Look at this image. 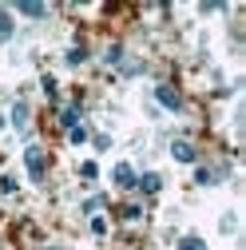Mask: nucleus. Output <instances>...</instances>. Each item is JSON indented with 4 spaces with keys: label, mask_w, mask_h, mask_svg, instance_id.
Segmentation results:
<instances>
[{
    "label": "nucleus",
    "mask_w": 246,
    "mask_h": 250,
    "mask_svg": "<svg viewBox=\"0 0 246 250\" xmlns=\"http://www.w3.org/2000/svg\"><path fill=\"white\" fill-rule=\"evenodd\" d=\"M24 163H28V175H32L36 183H44V167H48V163H44V151H40V147H28V151H24Z\"/></svg>",
    "instance_id": "nucleus-1"
},
{
    "label": "nucleus",
    "mask_w": 246,
    "mask_h": 250,
    "mask_svg": "<svg viewBox=\"0 0 246 250\" xmlns=\"http://www.w3.org/2000/svg\"><path fill=\"white\" fill-rule=\"evenodd\" d=\"M155 96H159V104H163V107H171V111H179V107H183V96H179L175 87H167V83H163V87H155Z\"/></svg>",
    "instance_id": "nucleus-2"
},
{
    "label": "nucleus",
    "mask_w": 246,
    "mask_h": 250,
    "mask_svg": "<svg viewBox=\"0 0 246 250\" xmlns=\"http://www.w3.org/2000/svg\"><path fill=\"white\" fill-rule=\"evenodd\" d=\"M171 155H175L179 163H195V147H191V143H183V139L171 147Z\"/></svg>",
    "instance_id": "nucleus-3"
},
{
    "label": "nucleus",
    "mask_w": 246,
    "mask_h": 250,
    "mask_svg": "<svg viewBox=\"0 0 246 250\" xmlns=\"http://www.w3.org/2000/svg\"><path fill=\"white\" fill-rule=\"evenodd\" d=\"M115 183H119V187H135V171H131L127 163H119V167H115Z\"/></svg>",
    "instance_id": "nucleus-4"
},
{
    "label": "nucleus",
    "mask_w": 246,
    "mask_h": 250,
    "mask_svg": "<svg viewBox=\"0 0 246 250\" xmlns=\"http://www.w3.org/2000/svg\"><path fill=\"white\" fill-rule=\"evenodd\" d=\"M159 183H163L159 175H143V179H135V187H143L147 195H155V191H159Z\"/></svg>",
    "instance_id": "nucleus-5"
},
{
    "label": "nucleus",
    "mask_w": 246,
    "mask_h": 250,
    "mask_svg": "<svg viewBox=\"0 0 246 250\" xmlns=\"http://www.w3.org/2000/svg\"><path fill=\"white\" fill-rule=\"evenodd\" d=\"M12 36V16H8V8H0V40H8Z\"/></svg>",
    "instance_id": "nucleus-6"
},
{
    "label": "nucleus",
    "mask_w": 246,
    "mask_h": 250,
    "mask_svg": "<svg viewBox=\"0 0 246 250\" xmlns=\"http://www.w3.org/2000/svg\"><path fill=\"white\" fill-rule=\"evenodd\" d=\"M20 12H24V16H32V20H44V16H48L44 4H20Z\"/></svg>",
    "instance_id": "nucleus-7"
},
{
    "label": "nucleus",
    "mask_w": 246,
    "mask_h": 250,
    "mask_svg": "<svg viewBox=\"0 0 246 250\" xmlns=\"http://www.w3.org/2000/svg\"><path fill=\"white\" fill-rule=\"evenodd\" d=\"M12 123H16V127H28V104H16L12 107Z\"/></svg>",
    "instance_id": "nucleus-8"
},
{
    "label": "nucleus",
    "mask_w": 246,
    "mask_h": 250,
    "mask_svg": "<svg viewBox=\"0 0 246 250\" xmlns=\"http://www.w3.org/2000/svg\"><path fill=\"white\" fill-rule=\"evenodd\" d=\"M60 123H64L68 131H72V127H80V111H76V107H68L64 115H60Z\"/></svg>",
    "instance_id": "nucleus-9"
},
{
    "label": "nucleus",
    "mask_w": 246,
    "mask_h": 250,
    "mask_svg": "<svg viewBox=\"0 0 246 250\" xmlns=\"http://www.w3.org/2000/svg\"><path fill=\"white\" fill-rule=\"evenodd\" d=\"M179 250H206V246H203V238L191 234V238H183V242H179Z\"/></svg>",
    "instance_id": "nucleus-10"
},
{
    "label": "nucleus",
    "mask_w": 246,
    "mask_h": 250,
    "mask_svg": "<svg viewBox=\"0 0 246 250\" xmlns=\"http://www.w3.org/2000/svg\"><path fill=\"white\" fill-rule=\"evenodd\" d=\"M0 191L12 195V191H16V179H12V175H4V179H0Z\"/></svg>",
    "instance_id": "nucleus-11"
},
{
    "label": "nucleus",
    "mask_w": 246,
    "mask_h": 250,
    "mask_svg": "<svg viewBox=\"0 0 246 250\" xmlns=\"http://www.w3.org/2000/svg\"><path fill=\"white\" fill-rule=\"evenodd\" d=\"M83 56H87L83 48H72V52H68V64H83Z\"/></svg>",
    "instance_id": "nucleus-12"
}]
</instances>
